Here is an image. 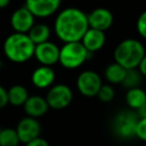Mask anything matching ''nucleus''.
Returning a JSON list of instances; mask_svg holds the SVG:
<instances>
[{
  "label": "nucleus",
  "mask_w": 146,
  "mask_h": 146,
  "mask_svg": "<svg viewBox=\"0 0 146 146\" xmlns=\"http://www.w3.org/2000/svg\"><path fill=\"white\" fill-rule=\"evenodd\" d=\"M54 27L57 38L64 43L81 41L89 29L88 16L76 7H67L57 14Z\"/></svg>",
  "instance_id": "1"
},
{
  "label": "nucleus",
  "mask_w": 146,
  "mask_h": 146,
  "mask_svg": "<svg viewBox=\"0 0 146 146\" xmlns=\"http://www.w3.org/2000/svg\"><path fill=\"white\" fill-rule=\"evenodd\" d=\"M35 44L26 33L14 32L3 41V54L13 63H25L34 55Z\"/></svg>",
  "instance_id": "2"
},
{
  "label": "nucleus",
  "mask_w": 146,
  "mask_h": 146,
  "mask_svg": "<svg viewBox=\"0 0 146 146\" xmlns=\"http://www.w3.org/2000/svg\"><path fill=\"white\" fill-rule=\"evenodd\" d=\"M146 50L144 44L137 39H124L117 43L114 49V62L124 68H137L145 56Z\"/></svg>",
  "instance_id": "3"
},
{
  "label": "nucleus",
  "mask_w": 146,
  "mask_h": 146,
  "mask_svg": "<svg viewBox=\"0 0 146 146\" xmlns=\"http://www.w3.org/2000/svg\"><path fill=\"white\" fill-rule=\"evenodd\" d=\"M90 52L84 48L81 41L66 42L59 48L58 63L67 70H74L80 67L89 57Z\"/></svg>",
  "instance_id": "4"
},
{
  "label": "nucleus",
  "mask_w": 146,
  "mask_h": 146,
  "mask_svg": "<svg viewBox=\"0 0 146 146\" xmlns=\"http://www.w3.org/2000/svg\"><path fill=\"white\" fill-rule=\"evenodd\" d=\"M138 120L139 115L133 110H122L113 119V132L121 139H130L135 137Z\"/></svg>",
  "instance_id": "5"
},
{
  "label": "nucleus",
  "mask_w": 146,
  "mask_h": 146,
  "mask_svg": "<svg viewBox=\"0 0 146 146\" xmlns=\"http://www.w3.org/2000/svg\"><path fill=\"white\" fill-rule=\"evenodd\" d=\"M72 99L73 91L67 84L64 83L52 84L46 95L48 106L52 110H63L71 104Z\"/></svg>",
  "instance_id": "6"
},
{
  "label": "nucleus",
  "mask_w": 146,
  "mask_h": 146,
  "mask_svg": "<svg viewBox=\"0 0 146 146\" xmlns=\"http://www.w3.org/2000/svg\"><path fill=\"white\" fill-rule=\"evenodd\" d=\"M102 84L103 81L100 75L92 70H86L81 72L76 79V89L84 97L97 96Z\"/></svg>",
  "instance_id": "7"
},
{
  "label": "nucleus",
  "mask_w": 146,
  "mask_h": 146,
  "mask_svg": "<svg viewBox=\"0 0 146 146\" xmlns=\"http://www.w3.org/2000/svg\"><path fill=\"white\" fill-rule=\"evenodd\" d=\"M15 129L17 131L19 141L23 144H26L40 137V133H41V124L38 121V119L31 117L27 115L19 120Z\"/></svg>",
  "instance_id": "8"
},
{
  "label": "nucleus",
  "mask_w": 146,
  "mask_h": 146,
  "mask_svg": "<svg viewBox=\"0 0 146 146\" xmlns=\"http://www.w3.org/2000/svg\"><path fill=\"white\" fill-rule=\"evenodd\" d=\"M33 57L40 63V65L52 66L58 63L59 59V48L56 43L51 41H46L35 44Z\"/></svg>",
  "instance_id": "9"
},
{
  "label": "nucleus",
  "mask_w": 146,
  "mask_h": 146,
  "mask_svg": "<svg viewBox=\"0 0 146 146\" xmlns=\"http://www.w3.org/2000/svg\"><path fill=\"white\" fill-rule=\"evenodd\" d=\"M62 0H25V7L34 17L46 18L58 11Z\"/></svg>",
  "instance_id": "10"
},
{
  "label": "nucleus",
  "mask_w": 146,
  "mask_h": 146,
  "mask_svg": "<svg viewBox=\"0 0 146 146\" xmlns=\"http://www.w3.org/2000/svg\"><path fill=\"white\" fill-rule=\"evenodd\" d=\"M34 15L25 7H19L10 16V25L14 32L17 33H27L30 29L34 25Z\"/></svg>",
  "instance_id": "11"
},
{
  "label": "nucleus",
  "mask_w": 146,
  "mask_h": 146,
  "mask_svg": "<svg viewBox=\"0 0 146 146\" xmlns=\"http://www.w3.org/2000/svg\"><path fill=\"white\" fill-rule=\"evenodd\" d=\"M87 16H88L89 27L100 30L104 32L106 30H108L114 22V17H113L112 11L107 8H104V7L95 8Z\"/></svg>",
  "instance_id": "12"
},
{
  "label": "nucleus",
  "mask_w": 146,
  "mask_h": 146,
  "mask_svg": "<svg viewBox=\"0 0 146 146\" xmlns=\"http://www.w3.org/2000/svg\"><path fill=\"white\" fill-rule=\"evenodd\" d=\"M56 79L55 71L52 70L51 66H46V65H40L31 74V82L34 87L39 89H46L49 88L54 84Z\"/></svg>",
  "instance_id": "13"
},
{
  "label": "nucleus",
  "mask_w": 146,
  "mask_h": 146,
  "mask_svg": "<svg viewBox=\"0 0 146 146\" xmlns=\"http://www.w3.org/2000/svg\"><path fill=\"white\" fill-rule=\"evenodd\" d=\"M82 44L84 46V48L90 52H96L98 50H100L105 42H106V36H105V32L100 31V30H96L92 27H89L84 35L81 39Z\"/></svg>",
  "instance_id": "14"
},
{
  "label": "nucleus",
  "mask_w": 146,
  "mask_h": 146,
  "mask_svg": "<svg viewBox=\"0 0 146 146\" xmlns=\"http://www.w3.org/2000/svg\"><path fill=\"white\" fill-rule=\"evenodd\" d=\"M23 108L27 116L38 119L48 112L49 106L44 97L39 95H33V96H29V98L23 105Z\"/></svg>",
  "instance_id": "15"
},
{
  "label": "nucleus",
  "mask_w": 146,
  "mask_h": 146,
  "mask_svg": "<svg viewBox=\"0 0 146 146\" xmlns=\"http://www.w3.org/2000/svg\"><path fill=\"white\" fill-rule=\"evenodd\" d=\"M26 34L29 35V38L32 40L34 44H39V43L49 41L51 31H50V27L44 23H34V25L30 29V31Z\"/></svg>",
  "instance_id": "16"
},
{
  "label": "nucleus",
  "mask_w": 146,
  "mask_h": 146,
  "mask_svg": "<svg viewBox=\"0 0 146 146\" xmlns=\"http://www.w3.org/2000/svg\"><path fill=\"white\" fill-rule=\"evenodd\" d=\"M145 102H146V92L144 89H141L140 87L128 89L125 94V103L130 110L137 112L144 105Z\"/></svg>",
  "instance_id": "17"
},
{
  "label": "nucleus",
  "mask_w": 146,
  "mask_h": 146,
  "mask_svg": "<svg viewBox=\"0 0 146 146\" xmlns=\"http://www.w3.org/2000/svg\"><path fill=\"white\" fill-rule=\"evenodd\" d=\"M125 72L127 68H124L116 62H113L106 66L104 74H105V79L110 84H121L124 79Z\"/></svg>",
  "instance_id": "18"
},
{
  "label": "nucleus",
  "mask_w": 146,
  "mask_h": 146,
  "mask_svg": "<svg viewBox=\"0 0 146 146\" xmlns=\"http://www.w3.org/2000/svg\"><path fill=\"white\" fill-rule=\"evenodd\" d=\"M8 103L13 106H23L29 98L27 89L22 84H14L8 90Z\"/></svg>",
  "instance_id": "19"
},
{
  "label": "nucleus",
  "mask_w": 146,
  "mask_h": 146,
  "mask_svg": "<svg viewBox=\"0 0 146 146\" xmlns=\"http://www.w3.org/2000/svg\"><path fill=\"white\" fill-rule=\"evenodd\" d=\"M143 74L140 73V71L137 68H129L125 72L124 79L122 81V86L127 89H131V88H136L139 87L141 81H143Z\"/></svg>",
  "instance_id": "20"
},
{
  "label": "nucleus",
  "mask_w": 146,
  "mask_h": 146,
  "mask_svg": "<svg viewBox=\"0 0 146 146\" xmlns=\"http://www.w3.org/2000/svg\"><path fill=\"white\" fill-rule=\"evenodd\" d=\"M19 138L16 129L3 128L0 131V146H18Z\"/></svg>",
  "instance_id": "21"
},
{
  "label": "nucleus",
  "mask_w": 146,
  "mask_h": 146,
  "mask_svg": "<svg viewBox=\"0 0 146 146\" xmlns=\"http://www.w3.org/2000/svg\"><path fill=\"white\" fill-rule=\"evenodd\" d=\"M97 97H98V99L100 100V102H103V103H110V102H112L113 99H114V97H115V90H114V88L112 87V84H110V83H107V84H102V87H100V89L98 90V92H97Z\"/></svg>",
  "instance_id": "22"
},
{
  "label": "nucleus",
  "mask_w": 146,
  "mask_h": 146,
  "mask_svg": "<svg viewBox=\"0 0 146 146\" xmlns=\"http://www.w3.org/2000/svg\"><path fill=\"white\" fill-rule=\"evenodd\" d=\"M135 137L146 143V117H139L137 127H136Z\"/></svg>",
  "instance_id": "23"
},
{
  "label": "nucleus",
  "mask_w": 146,
  "mask_h": 146,
  "mask_svg": "<svg viewBox=\"0 0 146 146\" xmlns=\"http://www.w3.org/2000/svg\"><path fill=\"white\" fill-rule=\"evenodd\" d=\"M136 29H137V32L138 34L146 39V10H144L137 18V22H136Z\"/></svg>",
  "instance_id": "24"
},
{
  "label": "nucleus",
  "mask_w": 146,
  "mask_h": 146,
  "mask_svg": "<svg viewBox=\"0 0 146 146\" xmlns=\"http://www.w3.org/2000/svg\"><path fill=\"white\" fill-rule=\"evenodd\" d=\"M8 104V92L7 89H5L0 84V108H3Z\"/></svg>",
  "instance_id": "25"
},
{
  "label": "nucleus",
  "mask_w": 146,
  "mask_h": 146,
  "mask_svg": "<svg viewBox=\"0 0 146 146\" xmlns=\"http://www.w3.org/2000/svg\"><path fill=\"white\" fill-rule=\"evenodd\" d=\"M24 145L25 146H49L48 141L41 137H38V138H35V139H33V140H31Z\"/></svg>",
  "instance_id": "26"
},
{
  "label": "nucleus",
  "mask_w": 146,
  "mask_h": 146,
  "mask_svg": "<svg viewBox=\"0 0 146 146\" xmlns=\"http://www.w3.org/2000/svg\"><path fill=\"white\" fill-rule=\"evenodd\" d=\"M138 70L140 71V73L143 74V76H146V54L143 57V59H141V62H140V64L138 66Z\"/></svg>",
  "instance_id": "27"
},
{
  "label": "nucleus",
  "mask_w": 146,
  "mask_h": 146,
  "mask_svg": "<svg viewBox=\"0 0 146 146\" xmlns=\"http://www.w3.org/2000/svg\"><path fill=\"white\" fill-rule=\"evenodd\" d=\"M137 113H138L139 117H146V102H145L144 105L137 111Z\"/></svg>",
  "instance_id": "28"
},
{
  "label": "nucleus",
  "mask_w": 146,
  "mask_h": 146,
  "mask_svg": "<svg viewBox=\"0 0 146 146\" xmlns=\"http://www.w3.org/2000/svg\"><path fill=\"white\" fill-rule=\"evenodd\" d=\"M9 2H10V0H0V9L6 8L9 5Z\"/></svg>",
  "instance_id": "29"
},
{
  "label": "nucleus",
  "mask_w": 146,
  "mask_h": 146,
  "mask_svg": "<svg viewBox=\"0 0 146 146\" xmlns=\"http://www.w3.org/2000/svg\"><path fill=\"white\" fill-rule=\"evenodd\" d=\"M2 66H3V63H2V60H1V59H0V70H1V68H2Z\"/></svg>",
  "instance_id": "30"
},
{
  "label": "nucleus",
  "mask_w": 146,
  "mask_h": 146,
  "mask_svg": "<svg viewBox=\"0 0 146 146\" xmlns=\"http://www.w3.org/2000/svg\"><path fill=\"white\" fill-rule=\"evenodd\" d=\"M0 131H1V128H0Z\"/></svg>",
  "instance_id": "31"
}]
</instances>
